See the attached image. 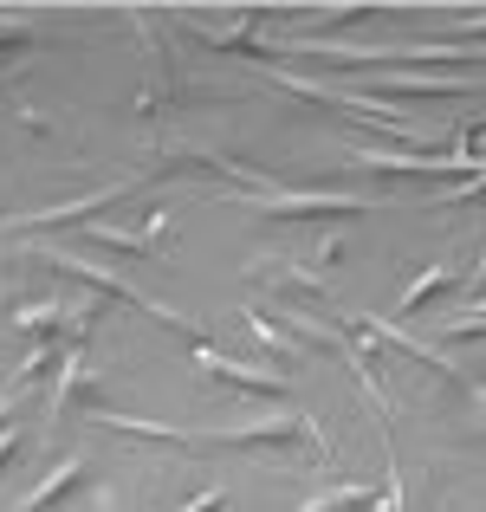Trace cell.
Wrapping results in <instances>:
<instances>
[{
	"label": "cell",
	"instance_id": "cell-1",
	"mask_svg": "<svg viewBox=\"0 0 486 512\" xmlns=\"http://www.w3.org/2000/svg\"><path fill=\"white\" fill-rule=\"evenodd\" d=\"M240 208L253 214H279V221H305V214H363L376 201L363 195H331V188H240Z\"/></svg>",
	"mask_w": 486,
	"mask_h": 512
},
{
	"label": "cell",
	"instance_id": "cell-2",
	"mask_svg": "<svg viewBox=\"0 0 486 512\" xmlns=\"http://www.w3.org/2000/svg\"><path fill=\"white\" fill-rule=\"evenodd\" d=\"M312 441L318 454H331V435L312 422L305 409H279V415H260V422H247V428H227V435H208V441H234V448H260V441Z\"/></svg>",
	"mask_w": 486,
	"mask_h": 512
},
{
	"label": "cell",
	"instance_id": "cell-3",
	"mask_svg": "<svg viewBox=\"0 0 486 512\" xmlns=\"http://www.w3.org/2000/svg\"><path fill=\"white\" fill-rule=\"evenodd\" d=\"M130 188H137V182H104V188H91V195H78V201H59V208L20 214V221H7V234H39V227H59V221H85V214H98L104 201L130 195Z\"/></svg>",
	"mask_w": 486,
	"mask_h": 512
},
{
	"label": "cell",
	"instance_id": "cell-4",
	"mask_svg": "<svg viewBox=\"0 0 486 512\" xmlns=\"http://www.w3.org/2000/svg\"><path fill=\"white\" fill-rule=\"evenodd\" d=\"M195 363L208 376H221V383H234V389H247V396H286V376L279 370H247V363H234V357H221L214 344H195Z\"/></svg>",
	"mask_w": 486,
	"mask_h": 512
},
{
	"label": "cell",
	"instance_id": "cell-5",
	"mask_svg": "<svg viewBox=\"0 0 486 512\" xmlns=\"http://www.w3.org/2000/svg\"><path fill=\"white\" fill-rule=\"evenodd\" d=\"M78 480H85V461H59V467H52V474L39 480L33 493H26V500H13V512H46L52 500H59V493H72Z\"/></svg>",
	"mask_w": 486,
	"mask_h": 512
},
{
	"label": "cell",
	"instance_id": "cell-6",
	"mask_svg": "<svg viewBox=\"0 0 486 512\" xmlns=\"http://www.w3.org/2000/svg\"><path fill=\"white\" fill-rule=\"evenodd\" d=\"M461 279H467V273H454V266H428L422 279H409V292L396 299V312H422L435 292H461Z\"/></svg>",
	"mask_w": 486,
	"mask_h": 512
},
{
	"label": "cell",
	"instance_id": "cell-7",
	"mask_svg": "<svg viewBox=\"0 0 486 512\" xmlns=\"http://www.w3.org/2000/svg\"><path fill=\"white\" fill-rule=\"evenodd\" d=\"M104 428H124V435H150V441H208L201 428H169V422H143V415H117V409H98Z\"/></svg>",
	"mask_w": 486,
	"mask_h": 512
},
{
	"label": "cell",
	"instance_id": "cell-8",
	"mask_svg": "<svg viewBox=\"0 0 486 512\" xmlns=\"http://www.w3.org/2000/svg\"><path fill=\"white\" fill-rule=\"evenodd\" d=\"M376 85H396V91H467L474 85V72H454V78H441V72H376Z\"/></svg>",
	"mask_w": 486,
	"mask_h": 512
},
{
	"label": "cell",
	"instance_id": "cell-9",
	"mask_svg": "<svg viewBox=\"0 0 486 512\" xmlns=\"http://www.w3.org/2000/svg\"><path fill=\"white\" fill-rule=\"evenodd\" d=\"M350 506H370V487H331V493H312L299 512H350Z\"/></svg>",
	"mask_w": 486,
	"mask_h": 512
},
{
	"label": "cell",
	"instance_id": "cell-10",
	"mask_svg": "<svg viewBox=\"0 0 486 512\" xmlns=\"http://www.w3.org/2000/svg\"><path fill=\"white\" fill-rule=\"evenodd\" d=\"M65 305L59 299H39V305H20V312H13V325H26V331H52V325H65Z\"/></svg>",
	"mask_w": 486,
	"mask_h": 512
},
{
	"label": "cell",
	"instance_id": "cell-11",
	"mask_svg": "<svg viewBox=\"0 0 486 512\" xmlns=\"http://www.w3.org/2000/svg\"><path fill=\"white\" fill-rule=\"evenodd\" d=\"M441 331H448V338H480V331H486V312H461V318H448Z\"/></svg>",
	"mask_w": 486,
	"mask_h": 512
},
{
	"label": "cell",
	"instance_id": "cell-12",
	"mask_svg": "<svg viewBox=\"0 0 486 512\" xmlns=\"http://www.w3.org/2000/svg\"><path fill=\"white\" fill-rule=\"evenodd\" d=\"M221 500H227V493H221V487H208V493H195V500H188L182 512H214V506H221Z\"/></svg>",
	"mask_w": 486,
	"mask_h": 512
},
{
	"label": "cell",
	"instance_id": "cell-13",
	"mask_svg": "<svg viewBox=\"0 0 486 512\" xmlns=\"http://www.w3.org/2000/svg\"><path fill=\"white\" fill-rule=\"evenodd\" d=\"M13 448H20V422H7V428H0V461H7Z\"/></svg>",
	"mask_w": 486,
	"mask_h": 512
},
{
	"label": "cell",
	"instance_id": "cell-14",
	"mask_svg": "<svg viewBox=\"0 0 486 512\" xmlns=\"http://www.w3.org/2000/svg\"><path fill=\"white\" fill-rule=\"evenodd\" d=\"M461 292H486V253H480V266H474V273L461 279Z\"/></svg>",
	"mask_w": 486,
	"mask_h": 512
}]
</instances>
